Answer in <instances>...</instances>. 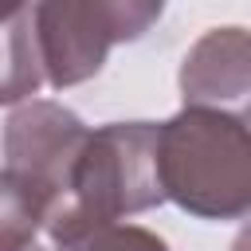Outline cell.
I'll list each match as a JSON object with an SVG mask.
<instances>
[{
	"label": "cell",
	"instance_id": "6da1fadb",
	"mask_svg": "<svg viewBox=\"0 0 251 251\" xmlns=\"http://www.w3.org/2000/svg\"><path fill=\"white\" fill-rule=\"evenodd\" d=\"M157 180L184 212L235 220L251 204V141L235 114L184 106L157 126Z\"/></svg>",
	"mask_w": 251,
	"mask_h": 251
},
{
	"label": "cell",
	"instance_id": "7a4b0ae2",
	"mask_svg": "<svg viewBox=\"0 0 251 251\" xmlns=\"http://www.w3.org/2000/svg\"><path fill=\"white\" fill-rule=\"evenodd\" d=\"M157 180V126L153 122H114L86 133L75 161L67 204L47 227L55 247H75L98 227L118 224V216L145 212L161 204Z\"/></svg>",
	"mask_w": 251,
	"mask_h": 251
},
{
	"label": "cell",
	"instance_id": "3957f363",
	"mask_svg": "<svg viewBox=\"0 0 251 251\" xmlns=\"http://www.w3.org/2000/svg\"><path fill=\"white\" fill-rule=\"evenodd\" d=\"M86 133L90 129L59 102H27L4 126V173L35 200L43 227H51L67 204Z\"/></svg>",
	"mask_w": 251,
	"mask_h": 251
},
{
	"label": "cell",
	"instance_id": "277c9868",
	"mask_svg": "<svg viewBox=\"0 0 251 251\" xmlns=\"http://www.w3.org/2000/svg\"><path fill=\"white\" fill-rule=\"evenodd\" d=\"M161 4H35V47L51 86L90 78L118 39H137Z\"/></svg>",
	"mask_w": 251,
	"mask_h": 251
},
{
	"label": "cell",
	"instance_id": "5b68a950",
	"mask_svg": "<svg viewBox=\"0 0 251 251\" xmlns=\"http://www.w3.org/2000/svg\"><path fill=\"white\" fill-rule=\"evenodd\" d=\"M184 102H216V98H243L247 90V35L239 27L208 31L180 71Z\"/></svg>",
	"mask_w": 251,
	"mask_h": 251
},
{
	"label": "cell",
	"instance_id": "8992f818",
	"mask_svg": "<svg viewBox=\"0 0 251 251\" xmlns=\"http://www.w3.org/2000/svg\"><path fill=\"white\" fill-rule=\"evenodd\" d=\"M43 63L35 47V4H0V102L35 94Z\"/></svg>",
	"mask_w": 251,
	"mask_h": 251
},
{
	"label": "cell",
	"instance_id": "52a82bcc",
	"mask_svg": "<svg viewBox=\"0 0 251 251\" xmlns=\"http://www.w3.org/2000/svg\"><path fill=\"white\" fill-rule=\"evenodd\" d=\"M43 227L35 200L0 169V251H27Z\"/></svg>",
	"mask_w": 251,
	"mask_h": 251
},
{
	"label": "cell",
	"instance_id": "ba28073f",
	"mask_svg": "<svg viewBox=\"0 0 251 251\" xmlns=\"http://www.w3.org/2000/svg\"><path fill=\"white\" fill-rule=\"evenodd\" d=\"M71 251H169V247H165V239H157L145 227L110 224V227H98L94 235H86L82 243H75Z\"/></svg>",
	"mask_w": 251,
	"mask_h": 251
},
{
	"label": "cell",
	"instance_id": "9c48e42d",
	"mask_svg": "<svg viewBox=\"0 0 251 251\" xmlns=\"http://www.w3.org/2000/svg\"><path fill=\"white\" fill-rule=\"evenodd\" d=\"M27 251H43V247H35V243H31V247H27Z\"/></svg>",
	"mask_w": 251,
	"mask_h": 251
}]
</instances>
